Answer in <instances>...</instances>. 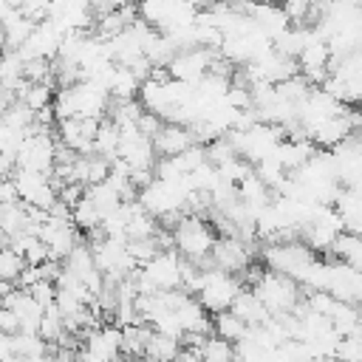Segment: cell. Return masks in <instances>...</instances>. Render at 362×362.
<instances>
[{
    "label": "cell",
    "mask_w": 362,
    "mask_h": 362,
    "mask_svg": "<svg viewBox=\"0 0 362 362\" xmlns=\"http://www.w3.org/2000/svg\"><path fill=\"white\" fill-rule=\"evenodd\" d=\"M240 288H243V283H240L238 274L223 272V269H218V266H209V269L201 266L192 294L201 300V305H204L209 314H215V311L229 308L232 300H235V294H238Z\"/></svg>",
    "instance_id": "cell-1"
},
{
    "label": "cell",
    "mask_w": 362,
    "mask_h": 362,
    "mask_svg": "<svg viewBox=\"0 0 362 362\" xmlns=\"http://www.w3.org/2000/svg\"><path fill=\"white\" fill-rule=\"evenodd\" d=\"M252 291L260 297V303L269 308L272 317L291 314L300 303V283L283 272H274V269H269V272L263 269V274L257 277Z\"/></svg>",
    "instance_id": "cell-2"
},
{
    "label": "cell",
    "mask_w": 362,
    "mask_h": 362,
    "mask_svg": "<svg viewBox=\"0 0 362 362\" xmlns=\"http://www.w3.org/2000/svg\"><path fill=\"white\" fill-rule=\"evenodd\" d=\"M215 232L212 226L201 218V215H192V212H184L175 226H173V240H175V249L192 260V263H201L209 252H212V243H215Z\"/></svg>",
    "instance_id": "cell-3"
},
{
    "label": "cell",
    "mask_w": 362,
    "mask_h": 362,
    "mask_svg": "<svg viewBox=\"0 0 362 362\" xmlns=\"http://www.w3.org/2000/svg\"><path fill=\"white\" fill-rule=\"evenodd\" d=\"M263 257H266L269 269L283 272V274H288V277H294V280L300 283V277L305 274V269L311 266V260L317 257V252H314L308 243L288 238V240L272 243V246L263 252Z\"/></svg>",
    "instance_id": "cell-4"
},
{
    "label": "cell",
    "mask_w": 362,
    "mask_h": 362,
    "mask_svg": "<svg viewBox=\"0 0 362 362\" xmlns=\"http://www.w3.org/2000/svg\"><path fill=\"white\" fill-rule=\"evenodd\" d=\"M252 252L255 249H249V240H243L238 235H223V238H215L209 257H212V263L218 269L232 272V274H240L252 263Z\"/></svg>",
    "instance_id": "cell-5"
},
{
    "label": "cell",
    "mask_w": 362,
    "mask_h": 362,
    "mask_svg": "<svg viewBox=\"0 0 362 362\" xmlns=\"http://www.w3.org/2000/svg\"><path fill=\"white\" fill-rule=\"evenodd\" d=\"M37 235L45 240L48 257H54V260H65L68 252L79 243L76 229H74V221H68V218H54V215H48V218L40 223Z\"/></svg>",
    "instance_id": "cell-6"
},
{
    "label": "cell",
    "mask_w": 362,
    "mask_h": 362,
    "mask_svg": "<svg viewBox=\"0 0 362 362\" xmlns=\"http://www.w3.org/2000/svg\"><path fill=\"white\" fill-rule=\"evenodd\" d=\"M325 291H331L339 300H348V303L359 305L362 303V269H356V266H351L345 260L331 263Z\"/></svg>",
    "instance_id": "cell-7"
},
{
    "label": "cell",
    "mask_w": 362,
    "mask_h": 362,
    "mask_svg": "<svg viewBox=\"0 0 362 362\" xmlns=\"http://www.w3.org/2000/svg\"><path fill=\"white\" fill-rule=\"evenodd\" d=\"M192 130L187 124H178V122H161V127L156 130L153 136V147H156V156H178L181 150H187L192 144Z\"/></svg>",
    "instance_id": "cell-8"
},
{
    "label": "cell",
    "mask_w": 362,
    "mask_h": 362,
    "mask_svg": "<svg viewBox=\"0 0 362 362\" xmlns=\"http://www.w3.org/2000/svg\"><path fill=\"white\" fill-rule=\"evenodd\" d=\"M246 325H263L272 314H269V308L260 303V297L252 291V286H243L238 294H235V300H232V305H229Z\"/></svg>",
    "instance_id": "cell-9"
},
{
    "label": "cell",
    "mask_w": 362,
    "mask_h": 362,
    "mask_svg": "<svg viewBox=\"0 0 362 362\" xmlns=\"http://www.w3.org/2000/svg\"><path fill=\"white\" fill-rule=\"evenodd\" d=\"M139 85H141V79L127 65L113 62V71L107 76V93H110V99H133V96H139Z\"/></svg>",
    "instance_id": "cell-10"
},
{
    "label": "cell",
    "mask_w": 362,
    "mask_h": 362,
    "mask_svg": "<svg viewBox=\"0 0 362 362\" xmlns=\"http://www.w3.org/2000/svg\"><path fill=\"white\" fill-rule=\"evenodd\" d=\"M0 226L8 232V238H17L23 232H34V223L28 218L25 201H14V204L0 206Z\"/></svg>",
    "instance_id": "cell-11"
},
{
    "label": "cell",
    "mask_w": 362,
    "mask_h": 362,
    "mask_svg": "<svg viewBox=\"0 0 362 362\" xmlns=\"http://www.w3.org/2000/svg\"><path fill=\"white\" fill-rule=\"evenodd\" d=\"M331 252H334L339 260H345V263L362 269V235H359V232H354V229H342V232L334 238Z\"/></svg>",
    "instance_id": "cell-12"
},
{
    "label": "cell",
    "mask_w": 362,
    "mask_h": 362,
    "mask_svg": "<svg viewBox=\"0 0 362 362\" xmlns=\"http://www.w3.org/2000/svg\"><path fill=\"white\" fill-rule=\"evenodd\" d=\"M178 348H181V339L150 328V334L144 339V354L141 356H147V359H173V356H178Z\"/></svg>",
    "instance_id": "cell-13"
},
{
    "label": "cell",
    "mask_w": 362,
    "mask_h": 362,
    "mask_svg": "<svg viewBox=\"0 0 362 362\" xmlns=\"http://www.w3.org/2000/svg\"><path fill=\"white\" fill-rule=\"evenodd\" d=\"M246 322L232 311V308H223V311H215V320H212V331L218 334V337H223V339H229L232 345L246 334Z\"/></svg>",
    "instance_id": "cell-14"
},
{
    "label": "cell",
    "mask_w": 362,
    "mask_h": 362,
    "mask_svg": "<svg viewBox=\"0 0 362 362\" xmlns=\"http://www.w3.org/2000/svg\"><path fill=\"white\" fill-rule=\"evenodd\" d=\"M116 147H119V127L113 124V119L102 116L99 127H96V136H93V153H99L105 158H113Z\"/></svg>",
    "instance_id": "cell-15"
},
{
    "label": "cell",
    "mask_w": 362,
    "mask_h": 362,
    "mask_svg": "<svg viewBox=\"0 0 362 362\" xmlns=\"http://www.w3.org/2000/svg\"><path fill=\"white\" fill-rule=\"evenodd\" d=\"M65 317H62V311L51 303V305H45V311H42V320H40V328H37V334L45 339V342H51V345H57L62 337H65Z\"/></svg>",
    "instance_id": "cell-16"
},
{
    "label": "cell",
    "mask_w": 362,
    "mask_h": 362,
    "mask_svg": "<svg viewBox=\"0 0 362 362\" xmlns=\"http://www.w3.org/2000/svg\"><path fill=\"white\" fill-rule=\"evenodd\" d=\"M71 221H74V226H79L82 232H93V229H99V223H102V212L96 209V204H93L88 195H82V198L71 206Z\"/></svg>",
    "instance_id": "cell-17"
},
{
    "label": "cell",
    "mask_w": 362,
    "mask_h": 362,
    "mask_svg": "<svg viewBox=\"0 0 362 362\" xmlns=\"http://www.w3.org/2000/svg\"><path fill=\"white\" fill-rule=\"evenodd\" d=\"M201 359H209V362H226V359H235V345L223 337H209L201 342Z\"/></svg>",
    "instance_id": "cell-18"
},
{
    "label": "cell",
    "mask_w": 362,
    "mask_h": 362,
    "mask_svg": "<svg viewBox=\"0 0 362 362\" xmlns=\"http://www.w3.org/2000/svg\"><path fill=\"white\" fill-rule=\"evenodd\" d=\"M25 269V260H23V255L20 252H14L11 246H0V277L3 280H17L20 277V272Z\"/></svg>",
    "instance_id": "cell-19"
},
{
    "label": "cell",
    "mask_w": 362,
    "mask_h": 362,
    "mask_svg": "<svg viewBox=\"0 0 362 362\" xmlns=\"http://www.w3.org/2000/svg\"><path fill=\"white\" fill-rule=\"evenodd\" d=\"M28 294H31L40 305H51V303H54V297H57V283H54V280H48V277H40L34 286H28Z\"/></svg>",
    "instance_id": "cell-20"
},
{
    "label": "cell",
    "mask_w": 362,
    "mask_h": 362,
    "mask_svg": "<svg viewBox=\"0 0 362 362\" xmlns=\"http://www.w3.org/2000/svg\"><path fill=\"white\" fill-rule=\"evenodd\" d=\"M0 331L3 334H17L20 331V320L6 303H0Z\"/></svg>",
    "instance_id": "cell-21"
},
{
    "label": "cell",
    "mask_w": 362,
    "mask_h": 362,
    "mask_svg": "<svg viewBox=\"0 0 362 362\" xmlns=\"http://www.w3.org/2000/svg\"><path fill=\"white\" fill-rule=\"evenodd\" d=\"M14 201H20V192H17L14 178H0V206L14 204Z\"/></svg>",
    "instance_id": "cell-22"
},
{
    "label": "cell",
    "mask_w": 362,
    "mask_h": 362,
    "mask_svg": "<svg viewBox=\"0 0 362 362\" xmlns=\"http://www.w3.org/2000/svg\"><path fill=\"white\" fill-rule=\"evenodd\" d=\"M17 170V156L8 150H0V178H11Z\"/></svg>",
    "instance_id": "cell-23"
},
{
    "label": "cell",
    "mask_w": 362,
    "mask_h": 362,
    "mask_svg": "<svg viewBox=\"0 0 362 362\" xmlns=\"http://www.w3.org/2000/svg\"><path fill=\"white\" fill-rule=\"evenodd\" d=\"M11 288H14V283L0 277V303H6V297H8V291H11Z\"/></svg>",
    "instance_id": "cell-24"
},
{
    "label": "cell",
    "mask_w": 362,
    "mask_h": 362,
    "mask_svg": "<svg viewBox=\"0 0 362 362\" xmlns=\"http://www.w3.org/2000/svg\"><path fill=\"white\" fill-rule=\"evenodd\" d=\"M8 243H11V238H8V232L0 226V246H8Z\"/></svg>",
    "instance_id": "cell-25"
},
{
    "label": "cell",
    "mask_w": 362,
    "mask_h": 362,
    "mask_svg": "<svg viewBox=\"0 0 362 362\" xmlns=\"http://www.w3.org/2000/svg\"><path fill=\"white\" fill-rule=\"evenodd\" d=\"M11 8H14V6H8L6 0H0V20H3V17H6V14L11 11Z\"/></svg>",
    "instance_id": "cell-26"
},
{
    "label": "cell",
    "mask_w": 362,
    "mask_h": 362,
    "mask_svg": "<svg viewBox=\"0 0 362 362\" xmlns=\"http://www.w3.org/2000/svg\"><path fill=\"white\" fill-rule=\"evenodd\" d=\"M359 105H362V99H359Z\"/></svg>",
    "instance_id": "cell-27"
}]
</instances>
